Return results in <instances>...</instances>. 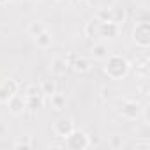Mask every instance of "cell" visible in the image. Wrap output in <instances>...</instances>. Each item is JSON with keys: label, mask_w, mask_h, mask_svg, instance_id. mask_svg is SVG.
Wrapping results in <instances>:
<instances>
[{"label": "cell", "mask_w": 150, "mask_h": 150, "mask_svg": "<svg viewBox=\"0 0 150 150\" xmlns=\"http://www.w3.org/2000/svg\"><path fill=\"white\" fill-rule=\"evenodd\" d=\"M67 104V99L62 92H53L50 94V106L53 108V111H62Z\"/></svg>", "instance_id": "cell-11"}, {"label": "cell", "mask_w": 150, "mask_h": 150, "mask_svg": "<svg viewBox=\"0 0 150 150\" xmlns=\"http://www.w3.org/2000/svg\"><path fill=\"white\" fill-rule=\"evenodd\" d=\"M7 106H9V111L13 113V115H16V117H20V115H23L25 111H27V103H25V96H20V94H16V96H13L7 103H6Z\"/></svg>", "instance_id": "cell-7"}, {"label": "cell", "mask_w": 150, "mask_h": 150, "mask_svg": "<svg viewBox=\"0 0 150 150\" xmlns=\"http://www.w3.org/2000/svg\"><path fill=\"white\" fill-rule=\"evenodd\" d=\"M23 96H25V97H28V96H42L41 85H35V83H30V85H27V88H25Z\"/></svg>", "instance_id": "cell-18"}, {"label": "cell", "mask_w": 150, "mask_h": 150, "mask_svg": "<svg viewBox=\"0 0 150 150\" xmlns=\"http://www.w3.org/2000/svg\"><path fill=\"white\" fill-rule=\"evenodd\" d=\"M41 90H42V96H50L55 92V85L51 81H42L41 83Z\"/></svg>", "instance_id": "cell-22"}, {"label": "cell", "mask_w": 150, "mask_h": 150, "mask_svg": "<svg viewBox=\"0 0 150 150\" xmlns=\"http://www.w3.org/2000/svg\"><path fill=\"white\" fill-rule=\"evenodd\" d=\"M124 20H125V11L122 7H111V21L120 25L124 23Z\"/></svg>", "instance_id": "cell-17"}, {"label": "cell", "mask_w": 150, "mask_h": 150, "mask_svg": "<svg viewBox=\"0 0 150 150\" xmlns=\"http://www.w3.org/2000/svg\"><path fill=\"white\" fill-rule=\"evenodd\" d=\"M132 146H134V148H143V150H148V148H150V143H148L146 139H143V141H136Z\"/></svg>", "instance_id": "cell-23"}, {"label": "cell", "mask_w": 150, "mask_h": 150, "mask_svg": "<svg viewBox=\"0 0 150 150\" xmlns=\"http://www.w3.org/2000/svg\"><path fill=\"white\" fill-rule=\"evenodd\" d=\"M120 115L127 120H136L141 115V104L132 99H124L120 101Z\"/></svg>", "instance_id": "cell-4"}, {"label": "cell", "mask_w": 150, "mask_h": 150, "mask_svg": "<svg viewBox=\"0 0 150 150\" xmlns=\"http://www.w3.org/2000/svg\"><path fill=\"white\" fill-rule=\"evenodd\" d=\"M108 55H110V51H108L106 44H94L92 46V57L96 60H106Z\"/></svg>", "instance_id": "cell-13"}, {"label": "cell", "mask_w": 150, "mask_h": 150, "mask_svg": "<svg viewBox=\"0 0 150 150\" xmlns=\"http://www.w3.org/2000/svg\"><path fill=\"white\" fill-rule=\"evenodd\" d=\"M104 72L108 74V78L118 81V80H125L131 72V62L118 53L108 55L106 57V65H104Z\"/></svg>", "instance_id": "cell-1"}, {"label": "cell", "mask_w": 150, "mask_h": 150, "mask_svg": "<svg viewBox=\"0 0 150 150\" xmlns=\"http://www.w3.org/2000/svg\"><path fill=\"white\" fill-rule=\"evenodd\" d=\"M4 131H6V127H4V124H0V134H4Z\"/></svg>", "instance_id": "cell-25"}, {"label": "cell", "mask_w": 150, "mask_h": 150, "mask_svg": "<svg viewBox=\"0 0 150 150\" xmlns=\"http://www.w3.org/2000/svg\"><path fill=\"white\" fill-rule=\"evenodd\" d=\"M34 143H32V138L30 136H25V138H21V139H16L14 141V148H30Z\"/></svg>", "instance_id": "cell-19"}, {"label": "cell", "mask_w": 150, "mask_h": 150, "mask_svg": "<svg viewBox=\"0 0 150 150\" xmlns=\"http://www.w3.org/2000/svg\"><path fill=\"white\" fill-rule=\"evenodd\" d=\"M132 41L141 50H146L150 46V23L148 21H136L132 28Z\"/></svg>", "instance_id": "cell-3"}, {"label": "cell", "mask_w": 150, "mask_h": 150, "mask_svg": "<svg viewBox=\"0 0 150 150\" xmlns=\"http://www.w3.org/2000/svg\"><path fill=\"white\" fill-rule=\"evenodd\" d=\"M122 145H124V141H122V136L115 134V136H111V138H110V146H111L113 150H118V148H122Z\"/></svg>", "instance_id": "cell-21"}, {"label": "cell", "mask_w": 150, "mask_h": 150, "mask_svg": "<svg viewBox=\"0 0 150 150\" xmlns=\"http://www.w3.org/2000/svg\"><path fill=\"white\" fill-rule=\"evenodd\" d=\"M97 20L96 21H90V23H87V27H85V32H87V35L88 37H97Z\"/></svg>", "instance_id": "cell-20"}, {"label": "cell", "mask_w": 150, "mask_h": 150, "mask_svg": "<svg viewBox=\"0 0 150 150\" xmlns=\"http://www.w3.org/2000/svg\"><path fill=\"white\" fill-rule=\"evenodd\" d=\"M57 2H62V0H57Z\"/></svg>", "instance_id": "cell-27"}, {"label": "cell", "mask_w": 150, "mask_h": 150, "mask_svg": "<svg viewBox=\"0 0 150 150\" xmlns=\"http://www.w3.org/2000/svg\"><path fill=\"white\" fill-rule=\"evenodd\" d=\"M18 92H20V83L16 80H4L2 83H0V103L6 104Z\"/></svg>", "instance_id": "cell-6"}, {"label": "cell", "mask_w": 150, "mask_h": 150, "mask_svg": "<svg viewBox=\"0 0 150 150\" xmlns=\"http://www.w3.org/2000/svg\"><path fill=\"white\" fill-rule=\"evenodd\" d=\"M11 2V0H0V6H7Z\"/></svg>", "instance_id": "cell-24"}, {"label": "cell", "mask_w": 150, "mask_h": 150, "mask_svg": "<svg viewBox=\"0 0 150 150\" xmlns=\"http://www.w3.org/2000/svg\"><path fill=\"white\" fill-rule=\"evenodd\" d=\"M97 21H111V7H101L96 13Z\"/></svg>", "instance_id": "cell-16"}, {"label": "cell", "mask_w": 150, "mask_h": 150, "mask_svg": "<svg viewBox=\"0 0 150 150\" xmlns=\"http://www.w3.org/2000/svg\"><path fill=\"white\" fill-rule=\"evenodd\" d=\"M120 34V25L115 21H99L97 23V37L101 39H115Z\"/></svg>", "instance_id": "cell-5"}, {"label": "cell", "mask_w": 150, "mask_h": 150, "mask_svg": "<svg viewBox=\"0 0 150 150\" xmlns=\"http://www.w3.org/2000/svg\"><path fill=\"white\" fill-rule=\"evenodd\" d=\"M44 30H48V28H46V25H44V21H32V23L28 25V34H30L32 37L39 35V34H41V32H44Z\"/></svg>", "instance_id": "cell-15"}, {"label": "cell", "mask_w": 150, "mask_h": 150, "mask_svg": "<svg viewBox=\"0 0 150 150\" xmlns=\"http://www.w3.org/2000/svg\"><path fill=\"white\" fill-rule=\"evenodd\" d=\"M69 69V60L67 57H55L51 60V65H50V71L51 74H55V76H62V74H65V71Z\"/></svg>", "instance_id": "cell-9"}, {"label": "cell", "mask_w": 150, "mask_h": 150, "mask_svg": "<svg viewBox=\"0 0 150 150\" xmlns=\"http://www.w3.org/2000/svg\"><path fill=\"white\" fill-rule=\"evenodd\" d=\"M64 146H67V148H71V150H85V148H88L90 145H92V139H90V136L85 132V131H80V129H76L74 127L65 138H64Z\"/></svg>", "instance_id": "cell-2"}, {"label": "cell", "mask_w": 150, "mask_h": 150, "mask_svg": "<svg viewBox=\"0 0 150 150\" xmlns=\"http://www.w3.org/2000/svg\"><path fill=\"white\" fill-rule=\"evenodd\" d=\"M34 39H35V44H37V48H41V50L51 48V44H53V35H51V32H50V30H44V32H41V34H39V35H35Z\"/></svg>", "instance_id": "cell-12"}, {"label": "cell", "mask_w": 150, "mask_h": 150, "mask_svg": "<svg viewBox=\"0 0 150 150\" xmlns=\"http://www.w3.org/2000/svg\"><path fill=\"white\" fill-rule=\"evenodd\" d=\"M71 67L76 71V72L83 74V72H88V71L92 69V62H90L87 57H74V58L71 60Z\"/></svg>", "instance_id": "cell-10"}, {"label": "cell", "mask_w": 150, "mask_h": 150, "mask_svg": "<svg viewBox=\"0 0 150 150\" xmlns=\"http://www.w3.org/2000/svg\"><path fill=\"white\" fill-rule=\"evenodd\" d=\"M25 103H27V110L37 111L42 106V96H28V97H25Z\"/></svg>", "instance_id": "cell-14"}, {"label": "cell", "mask_w": 150, "mask_h": 150, "mask_svg": "<svg viewBox=\"0 0 150 150\" xmlns=\"http://www.w3.org/2000/svg\"><path fill=\"white\" fill-rule=\"evenodd\" d=\"M53 132H55V136H58V138H65L72 129H74V122L71 120V118H60V120H57L55 124H53Z\"/></svg>", "instance_id": "cell-8"}, {"label": "cell", "mask_w": 150, "mask_h": 150, "mask_svg": "<svg viewBox=\"0 0 150 150\" xmlns=\"http://www.w3.org/2000/svg\"><path fill=\"white\" fill-rule=\"evenodd\" d=\"M80 2H88V0H80Z\"/></svg>", "instance_id": "cell-26"}]
</instances>
